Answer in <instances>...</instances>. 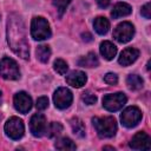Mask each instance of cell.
<instances>
[{
  "mask_svg": "<svg viewBox=\"0 0 151 151\" xmlns=\"http://www.w3.org/2000/svg\"><path fill=\"white\" fill-rule=\"evenodd\" d=\"M7 41L12 51L21 57L22 59H28L29 57V45L27 41L25 24L20 15L13 13L8 15L7 20Z\"/></svg>",
  "mask_w": 151,
  "mask_h": 151,
  "instance_id": "1",
  "label": "cell"
},
{
  "mask_svg": "<svg viewBox=\"0 0 151 151\" xmlns=\"http://www.w3.org/2000/svg\"><path fill=\"white\" fill-rule=\"evenodd\" d=\"M93 126L100 138H111L117 132V122L113 117H94L92 119Z\"/></svg>",
  "mask_w": 151,
  "mask_h": 151,
  "instance_id": "2",
  "label": "cell"
},
{
  "mask_svg": "<svg viewBox=\"0 0 151 151\" xmlns=\"http://www.w3.org/2000/svg\"><path fill=\"white\" fill-rule=\"evenodd\" d=\"M51 28L42 17H34L31 22V35L34 40H45L51 37Z\"/></svg>",
  "mask_w": 151,
  "mask_h": 151,
  "instance_id": "3",
  "label": "cell"
},
{
  "mask_svg": "<svg viewBox=\"0 0 151 151\" xmlns=\"http://www.w3.org/2000/svg\"><path fill=\"white\" fill-rule=\"evenodd\" d=\"M0 76L7 80L19 79L20 71L17 61L9 57H4L0 60Z\"/></svg>",
  "mask_w": 151,
  "mask_h": 151,
  "instance_id": "4",
  "label": "cell"
},
{
  "mask_svg": "<svg viewBox=\"0 0 151 151\" xmlns=\"http://www.w3.org/2000/svg\"><path fill=\"white\" fill-rule=\"evenodd\" d=\"M126 96L122 92L113 93V94H106L103 98V106L110 112H114L120 110L126 104Z\"/></svg>",
  "mask_w": 151,
  "mask_h": 151,
  "instance_id": "5",
  "label": "cell"
},
{
  "mask_svg": "<svg viewBox=\"0 0 151 151\" xmlns=\"http://www.w3.org/2000/svg\"><path fill=\"white\" fill-rule=\"evenodd\" d=\"M5 132L11 139H14V140L20 139L25 132V126L22 120L18 117L9 118L5 124Z\"/></svg>",
  "mask_w": 151,
  "mask_h": 151,
  "instance_id": "6",
  "label": "cell"
},
{
  "mask_svg": "<svg viewBox=\"0 0 151 151\" xmlns=\"http://www.w3.org/2000/svg\"><path fill=\"white\" fill-rule=\"evenodd\" d=\"M134 34V27L131 22L129 21H124V22H120L113 31V37L117 41L122 42V44H125V42H129L132 37Z\"/></svg>",
  "mask_w": 151,
  "mask_h": 151,
  "instance_id": "7",
  "label": "cell"
},
{
  "mask_svg": "<svg viewBox=\"0 0 151 151\" xmlns=\"http://www.w3.org/2000/svg\"><path fill=\"white\" fill-rule=\"evenodd\" d=\"M142 119V112L138 107L136 106H129L126 107L122 116H120V120H122V124L125 126V127H133L136 126Z\"/></svg>",
  "mask_w": 151,
  "mask_h": 151,
  "instance_id": "8",
  "label": "cell"
},
{
  "mask_svg": "<svg viewBox=\"0 0 151 151\" xmlns=\"http://www.w3.org/2000/svg\"><path fill=\"white\" fill-rule=\"evenodd\" d=\"M72 100H73L72 92L66 87H59L53 94L54 105H55V107H58L60 110L67 109L71 105Z\"/></svg>",
  "mask_w": 151,
  "mask_h": 151,
  "instance_id": "9",
  "label": "cell"
},
{
  "mask_svg": "<svg viewBox=\"0 0 151 151\" xmlns=\"http://www.w3.org/2000/svg\"><path fill=\"white\" fill-rule=\"evenodd\" d=\"M29 130L33 136L41 137L46 132V119L41 113H35L29 120Z\"/></svg>",
  "mask_w": 151,
  "mask_h": 151,
  "instance_id": "10",
  "label": "cell"
},
{
  "mask_svg": "<svg viewBox=\"0 0 151 151\" xmlns=\"http://www.w3.org/2000/svg\"><path fill=\"white\" fill-rule=\"evenodd\" d=\"M13 103H14V107L17 111H19L20 113H27L31 107H32V99L31 97L21 91V92H18L15 96H14V99H13Z\"/></svg>",
  "mask_w": 151,
  "mask_h": 151,
  "instance_id": "11",
  "label": "cell"
},
{
  "mask_svg": "<svg viewBox=\"0 0 151 151\" xmlns=\"http://www.w3.org/2000/svg\"><path fill=\"white\" fill-rule=\"evenodd\" d=\"M130 147L133 150H150L151 140H150L149 134L143 131L137 132L130 142Z\"/></svg>",
  "mask_w": 151,
  "mask_h": 151,
  "instance_id": "12",
  "label": "cell"
},
{
  "mask_svg": "<svg viewBox=\"0 0 151 151\" xmlns=\"http://www.w3.org/2000/svg\"><path fill=\"white\" fill-rule=\"evenodd\" d=\"M138 57H139V51L137 48H134V47H127V48H125L120 53V57L118 59V63L122 66H129L132 63H134Z\"/></svg>",
  "mask_w": 151,
  "mask_h": 151,
  "instance_id": "13",
  "label": "cell"
},
{
  "mask_svg": "<svg viewBox=\"0 0 151 151\" xmlns=\"http://www.w3.org/2000/svg\"><path fill=\"white\" fill-rule=\"evenodd\" d=\"M87 80L86 74L83 71H72L66 76V83L72 87H81Z\"/></svg>",
  "mask_w": 151,
  "mask_h": 151,
  "instance_id": "14",
  "label": "cell"
},
{
  "mask_svg": "<svg viewBox=\"0 0 151 151\" xmlns=\"http://www.w3.org/2000/svg\"><path fill=\"white\" fill-rule=\"evenodd\" d=\"M132 12V8L129 4H125V2H118L114 5L112 12H111V15L113 19H118V18H122V17H126L129 14H131Z\"/></svg>",
  "mask_w": 151,
  "mask_h": 151,
  "instance_id": "15",
  "label": "cell"
},
{
  "mask_svg": "<svg viewBox=\"0 0 151 151\" xmlns=\"http://www.w3.org/2000/svg\"><path fill=\"white\" fill-rule=\"evenodd\" d=\"M100 54L106 59V60H111L114 58V55L117 54V47L116 45H113L111 41H103L100 44Z\"/></svg>",
  "mask_w": 151,
  "mask_h": 151,
  "instance_id": "16",
  "label": "cell"
},
{
  "mask_svg": "<svg viewBox=\"0 0 151 151\" xmlns=\"http://www.w3.org/2000/svg\"><path fill=\"white\" fill-rule=\"evenodd\" d=\"M93 27L98 34H106L110 28V21L105 17H98L93 21Z\"/></svg>",
  "mask_w": 151,
  "mask_h": 151,
  "instance_id": "17",
  "label": "cell"
},
{
  "mask_svg": "<svg viewBox=\"0 0 151 151\" xmlns=\"http://www.w3.org/2000/svg\"><path fill=\"white\" fill-rule=\"evenodd\" d=\"M78 64H79V66H83V67H97L99 65V61H98L96 53L90 52L88 54H86L85 57L79 59Z\"/></svg>",
  "mask_w": 151,
  "mask_h": 151,
  "instance_id": "18",
  "label": "cell"
},
{
  "mask_svg": "<svg viewBox=\"0 0 151 151\" xmlns=\"http://www.w3.org/2000/svg\"><path fill=\"white\" fill-rule=\"evenodd\" d=\"M70 124H71V127H72L73 133H74L77 137L83 138V137L85 136V125H84V123L81 122V119L74 117V118L71 119Z\"/></svg>",
  "mask_w": 151,
  "mask_h": 151,
  "instance_id": "19",
  "label": "cell"
},
{
  "mask_svg": "<svg viewBox=\"0 0 151 151\" xmlns=\"http://www.w3.org/2000/svg\"><path fill=\"white\" fill-rule=\"evenodd\" d=\"M54 146L57 150H61V151H72V150H76V147H77L76 144L70 138H66V137L58 139L55 142Z\"/></svg>",
  "mask_w": 151,
  "mask_h": 151,
  "instance_id": "20",
  "label": "cell"
},
{
  "mask_svg": "<svg viewBox=\"0 0 151 151\" xmlns=\"http://www.w3.org/2000/svg\"><path fill=\"white\" fill-rule=\"evenodd\" d=\"M35 54H37V58L41 63H47L51 57V48L48 45H40V46H38Z\"/></svg>",
  "mask_w": 151,
  "mask_h": 151,
  "instance_id": "21",
  "label": "cell"
},
{
  "mask_svg": "<svg viewBox=\"0 0 151 151\" xmlns=\"http://www.w3.org/2000/svg\"><path fill=\"white\" fill-rule=\"evenodd\" d=\"M126 84L129 85V87L131 90H139V88L143 87L144 81H143V79L139 76H137V74H130L126 78Z\"/></svg>",
  "mask_w": 151,
  "mask_h": 151,
  "instance_id": "22",
  "label": "cell"
},
{
  "mask_svg": "<svg viewBox=\"0 0 151 151\" xmlns=\"http://www.w3.org/2000/svg\"><path fill=\"white\" fill-rule=\"evenodd\" d=\"M63 131V125L60 123H51L47 127H46V132H47V136L50 138H53V137H57L58 134H60Z\"/></svg>",
  "mask_w": 151,
  "mask_h": 151,
  "instance_id": "23",
  "label": "cell"
},
{
  "mask_svg": "<svg viewBox=\"0 0 151 151\" xmlns=\"http://www.w3.org/2000/svg\"><path fill=\"white\" fill-rule=\"evenodd\" d=\"M53 67H54V71L61 76L66 74L67 70H68V66H67V63L64 61L63 59H57L53 64Z\"/></svg>",
  "mask_w": 151,
  "mask_h": 151,
  "instance_id": "24",
  "label": "cell"
},
{
  "mask_svg": "<svg viewBox=\"0 0 151 151\" xmlns=\"http://www.w3.org/2000/svg\"><path fill=\"white\" fill-rule=\"evenodd\" d=\"M70 2H71V0H53V5L57 8V11H58L60 17L64 14V12L66 11V8L70 5Z\"/></svg>",
  "mask_w": 151,
  "mask_h": 151,
  "instance_id": "25",
  "label": "cell"
},
{
  "mask_svg": "<svg viewBox=\"0 0 151 151\" xmlns=\"http://www.w3.org/2000/svg\"><path fill=\"white\" fill-rule=\"evenodd\" d=\"M81 99L85 104L87 105H93L96 101H97V97L91 92V91H85L83 94H81Z\"/></svg>",
  "mask_w": 151,
  "mask_h": 151,
  "instance_id": "26",
  "label": "cell"
},
{
  "mask_svg": "<svg viewBox=\"0 0 151 151\" xmlns=\"http://www.w3.org/2000/svg\"><path fill=\"white\" fill-rule=\"evenodd\" d=\"M35 106H37V109L40 110V111L47 109V106H48V99H47V97H40V98H38Z\"/></svg>",
  "mask_w": 151,
  "mask_h": 151,
  "instance_id": "27",
  "label": "cell"
},
{
  "mask_svg": "<svg viewBox=\"0 0 151 151\" xmlns=\"http://www.w3.org/2000/svg\"><path fill=\"white\" fill-rule=\"evenodd\" d=\"M104 81L106 84H110V85H116L118 83V77L114 73H107L104 77Z\"/></svg>",
  "mask_w": 151,
  "mask_h": 151,
  "instance_id": "28",
  "label": "cell"
},
{
  "mask_svg": "<svg viewBox=\"0 0 151 151\" xmlns=\"http://www.w3.org/2000/svg\"><path fill=\"white\" fill-rule=\"evenodd\" d=\"M142 15L145 19H150L151 18V9H150V2H146L143 7H142Z\"/></svg>",
  "mask_w": 151,
  "mask_h": 151,
  "instance_id": "29",
  "label": "cell"
},
{
  "mask_svg": "<svg viewBox=\"0 0 151 151\" xmlns=\"http://www.w3.org/2000/svg\"><path fill=\"white\" fill-rule=\"evenodd\" d=\"M100 8H106L110 5V0H96Z\"/></svg>",
  "mask_w": 151,
  "mask_h": 151,
  "instance_id": "30",
  "label": "cell"
},
{
  "mask_svg": "<svg viewBox=\"0 0 151 151\" xmlns=\"http://www.w3.org/2000/svg\"><path fill=\"white\" fill-rule=\"evenodd\" d=\"M81 37H83V39H84L85 41H91V40H92V35H91L90 33H83Z\"/></svg>",
  "mask_w": 151,
  "mask_h": 151,
  "instance_id": "31",
  "label": "cell"
},
{
  "mask_svg": "<svg viewBox=\"0 0 151 151\" xmlns=\"http://www.w3.org/2000/svg\"><path fill=\"white\" fill-rule=\"evenodd\" d=\"M104 150H114V149L111 146H104Z\"/></svg>",
  "mask_w": 151,
  "mask_h": 151,
  "instance_id": "32",
  "label": "cell"
},
{
  "mask_svg": "<svg viewBox=\"0 0 151 151\" xmlns=\"http://www.w3.org/2000/svg\"><path fill=\"white\" fill-rule=\"evenodd\" d=\"M0 96H1V91H0Z\"/></svg>",
  "mask_w": 151,
  "mask_h": 151,
  "instance_id": "33",
  "label": "cell"
}]
</instances>
